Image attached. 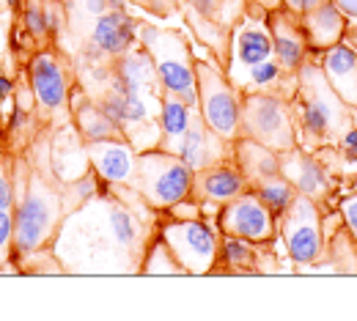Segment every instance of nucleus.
<instances>
[{"mask_svg": "<svg viewBox=\"0 0 357 321\" xmlns=\"http://www.w3.org/2000/svg\"><path fill=\"white\" fill-rule=\"evenodd\" d=\"M297 143L305 151L335 148L349 127H355V107H349L327 83L321 63L308 58L297 72V93L291 99Z\"/></svg>", "mask_w": 357, "mask_h": 321, "instance_id": "f257e3e1", "label": "nucleus"}, {"mask_svg": "<svg viewBox=\"0 0 357 321\" xmlns=\"http://www.w3.org/2000/svg\"><path fill=\"white\" fill-rule=\"evenodd\" d=\"M63 192L42 173H31L22 189H17L14 206V258L39 253L58 233L63 220Z\"/></svg>", "mask_w": 357, "mask_h": 321, "instance_id": "f03ea898", "label": "nucleus"}, {"mask_svg": "<svg viewBox=\"0 0 357 321\" xmlns=\"http://www.w3.org/2000/svg\"><path fill=\"white\" fill-rule=\"evenodd\" d=\"M192 182L195 171L178 154L149 148L140 151L135 159L132 189L154 212L176 209L178 203H187L192 198Z\"/></svg>", "mask_w": 357, "mask_h": 321, "instance_id": "7ed1b4c3", "label": "nucleus"}, {"mask_svg": "<svg viewBox=\"0 0 357 321\" xmlns=\"http://www.w3.org/2000/svg\"><path fill=\"white\" fill-rule=\"evenodd\" d=\"M137 45L151 55L162 91L176 93L187 104L198 107L195 58L184 42V36L176 31H165V28L140 22L137 25Z\"/></svg>", "mask_w": 357, "mask_h": 321, "instance_id": "20e7f679", "label": "nucleus"}, {"mask_svg": "<svg viewBox=\"0 0 357 321\" xmlns=\"http://www.w3.org/2000/svg\"><path fill=\"white\" fill-rule=\"evenodd\" d=\"M239 138H250L283 154L297 148V124L291 102L275 93H242Z\"/></svg>", "mask_w": 357, "mask_h": 321, "instance_id": "39448f33", "label": "nucleus"}, {"mask_svg": "<svg viewBox=\"0 0 357 321\" xmlns=\"http://www.w3.org/2000/svg\"><path fill=\"white\" fill-rule=\"evenodd\" d=\"M198 77V110L204 121L225 140L239 138V118H242V91L228 80L225 69L215 61H195Z\"/></svg>", "mask_w": 357, "mask_h": 321, "instance_id": "423d86ee", "label": "nucleus"}, {"mask_svg": "<svg viewBox=\"0 0 357 321\" xmlns=\"http://www.w3.org/2000/svg\"><path fill=\"white\" fill-rule=\"evenodd\" d=\"M160 239L171 247L184 275H212L218 269L220 236L198 217H174L160 226Z\"/></svg>", "mask_w": 357, "mask_h": 321, "instance_id": "0eeeda50", "label": "nucleus"}, {"mask_svg": "<svg viewBox=\"0 0 357 321\" xmlns=\"http://www.w3.org/2000/svg\"><path fill=\"white\" fill-rule=\"evenodd\" d=\"M278 230L283 236L286 256L297 267H313L324 258V223H321V206L308 195L294 198L289 212L280 217Z\"/></svg>", "mask_w": 357, "mask_h": 321, "instance_id": "6e6552de", "label": "nucleus"}, {"mask_svg": "<svg viewBox=\"0 0 357 321\" xmlns=\"http://www.w3.org/2000/svg\"><path fill=\"white\" fill-rule=\"evenodd\" d=\"M267 58H275L272 49V28H269V11L261 6H250L245 14H239V22L231 31L228 39V63L225 75L234 77Z\"/></svg>", "mask_w": 357, "mask_h": 321, "instance_id": "1a4fd4ad", "label": "nucleus"}, {"mask_svg": "<svg viewBox=\"0 0 357 321\" xmlns=\"http://www.w3.org/2000/svg\"><path fill=\"white\" fill-rule=\"evenodd\" d=\"M218 230L220 236L245 239L253 244H269L278 233V220L264 206V201L248 187L242 195L218 209Z\"/></svg>", "mask_w": 357, "mask_h": 321, "instance_id": "9d476101", "label": "nucleus"}, {"mask_svg": "<svg viewBox=\"0 0 357 321\" xmlns=\"http://www.w3.org/2000/svg\"><path fill=\"white\" fill-rule=\"evenodd\" d=\"M31 91L36 96V104L50 118H72L69 113V77L61 63V58L50 49H42L31 61Z\"/></svg>", "mask_w": 357, "mask_h": 321, "instance_id": "9b49d317", "label": "nucleus"}, {"mask_svg": "<svg viewBox=\"0 0 357 321\" xmlns=\"http://www.w3.org/2000/svg\"><path fill=\"white\" fill-rule=\"evenodd\" d=\"M135 45H137V22L127 14V8L105 11L102 17L93 19L86 61L99 63L102 58H119L130 52Z\"/></svg>", "mask_w": 357, "mask_h": 321, "instance_id": "f8f14e48", "label": "nucleus"}, {"mask_svg": "<svg viewBox=\"0 0 357 321\" xmlns=\"http://www.w3.org/2000/svg\"><path fill=\"white\" fill-rule=\"evenodd\" d=\"M178 157L198 173V171H206L212 165H220L225 159H234V143L231 140L220 138L201 116V110L195 107L192 113V121H190V130L178 146Z\"/></svg>", "mask_w": 357, "mask_h": 321, "instance_id": "ddd939ff", "label": "nucleus"}, {"mask_svg": "<svg viewBox=\"0 0 357 321\" xmlns=\"http://www.w3.org/2000/svg\"><path fill=\"white\" fill-rule=\"evenodd\" d=\"M105 83H107L105 88L121 93H162L154 61L140 45L132 47L124 55H119V58H110Z\"/></svg>", "mask_w": 357, "mask_h": 321, "instance_id": "4468645a", "label": "nucleus"}, {"mask_svg": "<svg viewBox=\"0 0 357 321\" xmlns=\"http://www.w3.org/2000/svg\"><path fill=\"white\" fill-rule=\"evenodd\" d=\"M280 173L297 187L300 195H308L319 206H324L333 195V182L327 176V168L316 159L313 151H305L300 146L280 154Z\"/></svg>", "mask_w": 357, "mask_h": 321, "instance_id": "2eb2a0df", "label": "nucleus"}, {"mask_svg": "<svg viewBox=\"0 0 357 321\" xmlns=\"http://www.w3.org/2000/svg\"><path fill=\"white\" fill-rule=\"evenodd\" d=\"M86 151H89L91 171L102 182L113 184V187H132L137 151L132 148L130 140L119 138V140L86 143Z\"/></svg>", "mask_w": 357, "mask_h": 321, "instance_id": "dca6fc26", "label": "nucleus"}, {"mask_svg": "<svg viewBox=\"0 0 357 321\" xmlns=\"http://www.w3.org/2000/svg\"><path fill=\"white\" fill-rule=\"evenodd\" d=\"M269 28H272V49H275V58L278 63L286 69V72H300V66L311 58V47L305 39V31H303V22L297 14H291L286 6L280 11H272L269 14Z\"/></svg>", "mask_w": 357, "mask_h": 321, "instance_id": "f3484780", "label": "nucleus"}, {"mask_svg": "<svg viewBox=\"0 0 357 321\" xmlns=\"http://www.w3.org/2000/svg\"><path fill=\"white\" fill-rule=\"evenodd\" d=\"M245 189H248V182H245L242 171L236 168L234 159H225L220 165H212V168L195 173L192 198L198 203H209V206L220 209L228 201H234L236 195H242Z\"/></svg>", "mask_w": 357, "mask_h": 321, "instance_id": "a211bd4d", "label": "nucleus"}, {"mask_svg": "<svg viewBox=\"0 0 357 321\" xmlns=\"http://www.w3.org/2000/svg\"><path fill=\"white\" fill-rule=\"evenodd\" d=\"M300 22H303V31H305V39H308L311 52H324V49H330V47L344 42L347 22L349 19L344 17V11L333 0H324L313 11L303 14Z\"/></svg>", "mask_w": 357, "mask_h": 321, "instance_id": "6ab92c4d", "label": "nucleus"}, {"mask_svg": "<svg viewBox=\"0 0 357 321\" xmlns=\"http://www.w3.org/2000/svg\"><path fill=\"white\" fill-rule=\"evenodd\" d=\"M321 72L335 93L357 110V49L349 45H335L321 52Z\"/></svg>", "mask_w": 357, "mask_h": 321, "instance_id": "aec40b11", "label": "nucleus"}, {"mask_svg": "<svg viewBox=\"0 0 357 321\" xmlns=\"http://www.w3.org/2000/svg\"><path fill=\"white\" fill-rule=\"evenodd\" d=\"M234 162L242 171L248 187H253V184H259L261 179H269V176L280 173V154L250 138L234 140Z\"/></svg>", "mask_w": 357, "mask_h": 321, "instance_id": "412c9836", "label": "nucleus"}, {"mask_svg": "<svg viewBox=\"0 0 357 321\" xmlns=\"http://www.w3.org/2000/svg\"><path fill=\"white\" fill-rule=\"evenodd\" d=\"M192 113H195V107L187 104L181 96L162 91L160 96V148L162 151L178 154V146L190 130Z\"/></svg>", "mask_w": 357, "mask_h": 321, "instance_id": "4be33fe9", "label": "nucleus"}, {"mask_svg": "<svg viewBox=\"0 0 357 321\" xmlns=\"http://www.w3.org/2000/svg\"><path fill=\"white\" fill-rule=\"evenodd\" d=\"M75 130L83 138V143H99V140H119L124 138L121 130L113 124V118L102 110L99 102H93L86 93H77V104L72 107Z\"/></svg>", "mask_w": 357, "mask_h": 321, "instance_id": "5701e85b", "label": "nucleus"}, {"mask_svg": "<svg viewBox=\"0 0 357 321\" xmlns=\"http://www.w3.org/2000/svg\"><path fill=\"white\" fill-rule=\"evenodd\" d=\"M259 247H264V244L223 236L220 239V256H218V261H223V272H231V275H259V272H264Z\"/></svg>", "mask_w": 357, "mask_h": 321, "instance_id": "b1692460", "label": "nucleus"}, {"mask_svg": "<svg viewBox=\"0 0 357 321\" xmlns=\"http://www.w3.org/2000/svg\"><path fill=\"white\" fill-rule=\"evenodd\" d=\"M250 189L264 201V206L275 214L278 223H280V217L289 212V206H291L294 198H297V187L289 182L283 173H275V176H269V179H261L259 184H253Z\"/></svg>", "mask_w": 357, "mask_h": 321, "instance_id": "393cba45", "label": "nucleus"}, {"mask_svg": "<svg viewBox=\"0 0 357 321\" xmlns=\"http://www.w3.org/2000/svg\"><path fill=\"white\" fill-rule=\"evenodd\" d=\"M140 275H184V269H181V264L174 258L171 247L157 236V239L149 244L146 256H143Z\"/></svg>", "mask_w": 357, "mask_h": 321, "instance_id": "a878e982", "label": "nucleus"}, {"mask_svg": "<svg viewBox=\"0 0 357 321\" xmlns=\"http://www.w3.org/2000/svg\"><path fill=\"white\" fill-rule=\"evenodd\" d=\"M22 25L25 31L36 39V42H45V36H50V28H47V14H45V6H39L36 0L22 11Z\"/></svg>", "mask_w": 357, "mask_h": 321, "instance_id": "bb28decb", "label": "nucleus"}, {"mask_svg": "<svg viewBox=\"0 0 357 321\" xmlns=\"http://www.w3.org/2000/svg\"><path fill=\"white\" fill-rule=\"evenodd\" d=\"M14 258V209H0V264Z\"/></svg>", "mask_w": 357, "mask_h": 321, "instance_id": "cd10ccee", "label": "nucleus"}, {"mask_svg": "<svg viewBox=\"0 0 357 321\" xmlns=\"http://www.w3.org/2000/svg\"><path fill=\"white\" fill-rule=\"evenodd\" d=\"M338 212H341L344 228L349 230L352 239L357 242V195H347V198L338 203Z\"/></svg>", "mask_w": 357, "mask_h": 321, "instance_id": "c85d7f7f", "label": "nucleus"}, {"mask_svg": "<svg viewBox=\"0 0 357 321\" xmlns=\"http://www.w3.org/2000/svg\"><path fill=\"white\" fill-rule=\"evenodd\" d=\"M17 206V187L11 176L0 168V209H14Z\"/></svg>", "mask_w": 357, "mask_h": 321, "instance_id": "c756f323", "label": "nucleus"}, {"mask_svg": "<svg viewBox=\"0 0 357 321\" xmlns=\"http://www.w3.org/2000/svg\"><path fill=\"white\" fill-rule=\"evenodd\" d=\"M338 148H341V154H344L347 159L357 162V127H349V130H347V135L341 138Z\"/></svg>", "mask_w": 357, "mask_h": 321, "instance_id": "7c9ffc66", "label": "nucleus"}, {"mask_svg": "<svg viewBox=\"0 0 357 321\" xmlns=\"http://www.w3.org/2000/svg\"><path fill=\"white\" fill-rule=\"evenodd\" d=\"M324 0H283V6L291 11V14H297V17H303V14H308L313 11L316 6H321Z\"/></svg>", "mask_w": 357, "mask_h": 321, "instance_id": "2f4dec72", "label": "nucleus"}, {"mask_svg": "<svg viewBox=\"0 0 357 321\" xmlns=\"http://www.w3.org/2000/svg\"><path fill=\"white\" fill-rule=\"evenodd\" d=\"M137 6L154 11V14H171L176 8V0H135Z\"/></svg>", "mask_w": 357, "mask_h": 321, "instance_id": "473e14b6", "label": "nucleus"}, {"mask_svg": "<svg viewBox=\"0 0 357 321\" xmlns=\"http://www.w3.org/2000/svg\"><path fill=\"white\" fill-rule=\"evenodd\" d=\"M45 14H47V28H50V36H55L63 25V14L58 6H45Z\"/></svg>", "mask_w": 357, "mask_h": 321, "instance_id": "72a5a7b5", "label": "nucleus"}, {"mask_svg": "<svg viewBox=\"0 0 357 321\" xmlns=\"http://www.w3.org/2000/svg\"><path fill=\"white\" fill-rule=\"evenodd\" d=\"M83 8L89 17H102L105 11H110V0H83Z\"/></svg>", "mask_w": 357, "mask_h": 321, "instance_id": "f704fd0d", "label": "nucleus"}, {"mask_svg": "<svg viewBox=\"0 0 357 321\" xmlns=\"http://www.w3.org/2000/svg\"><path fill=\"white\" fill-rule=\"evenodd\" d=\"M333 3L344 11V17H347V19L357 22V0H333Z\"/></svg>", "mask_w": 357, "mask_h": 321, "instance_id": "c9c22d12", "label": "nucleus"}, {"mask_svg": "<svg viewBox=\"0 0 357 321\" xmlns=\"http://www.w3.org/2000/svg\"><path fill=\"white\" fill-rule=\"evenodd\" d=\"M14 93V80L11 77H6V75H0V102L3 99H8Z\"/></svg>", "mask_w": 357, "mask_h": 321, "instance_id": "e433bc0d", "label": "nucleus"}, {"mask_svg": "<svg viewBox=\"0 0 357 321\" xmlns=\"http://www.w3.org/2000/svg\"><path fill=\"white\" fill-rule=\"evenodd\" d=\"M253 3H256V6H261V8H264V11H269V14L283 8V0H253Z\"/></svg>", "mask_w": 357, "mask_h": 321, "instance_id": "4c0bfd02", "label": "nucleus"}, {"mask_svg": "<svg viewBox=\"0 0 357 321\" xmlns=\"http://www.w3.org/2000/svg\"><path fill=\"white\" fill-rule=\"evenodd\" d=\"M6 3H8L11 8H17V6H20V0H6Z\"/></svg>", "mask_w": 357, "mask_h": 321, "instance_id": "58836bf2", "label": "nucleus"}]
</instances>
